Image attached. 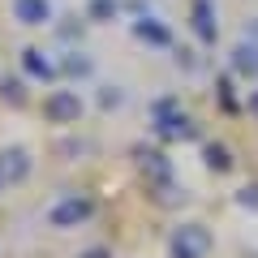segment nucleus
<instances>
[{"instance_id":"nucleus-1","label":"nucleus","mask_w":258,"mask_h":258,"mask_svg":"<svg viewBox=\"0 0 258 258\" xmlns=\"http://www.w3.org/2000/svg\"><path fill=\"white\" fill-rule=\"evenodd\" d=\"M168 249H172V258H207L211 254V232L203 224H181L168 241Z\"/></svg>"},{"instance_id":"nucleus-2","label":"nucleus","mask_w":258,"mask_h":258,"mask_svg":"<svg viewBox=\"0 0 258 258\" xmlns=\"http://www.w3.org/2000/svg\"><path fill=\"white\" fill-rule=\"evenodd\" d=\"M91 215H95L91 198H82V194H64L60 203L47 211V224H52V228H78V224H86Z\"/></svg>"},{"instance_id":"nucleus-3","label":"nucleus","mask_w":258,"mask_h":258,"mask_svg":"<svg viewBox=\"0 0 258 258\" xmlns=\"http://www.w3.org/2000/svg\"><path fill=\"white\" fill-rule=\"evenodd\" d=\"M155 134H159V138H189V134H194L189 116L181 112L176 99H159L155 103Z\"/></svg>"},{"instance_id":"nucleus-4","label":"nucleus","mask_w":258,"mask_h":258,"mask_svg":"<svg viewBox=\"0 0 258 258\" xmlns=\"http://www.w3.org/2000/svg\"><path fill=\"white\" fill-rule=\"evenodd\" d=\"M43 116L52 120V125H74V120L82 116V99H78V91H52L43 99Z\"/></svg>"},{"instance_id":"nucleus-5","label":"nucleus","mask_w":258,"mask_h":258,"mask_svg":"<svg viewBox=\"0 0 258 258\" xmlns=\"http://www.w3.org/2000/svg\"><path fill=\"white\" fill-rule=\"evenodd\" d=\"M13 18L22 26H43L52 22V0H13Z\"/></svg>"},{"instance_id":"nucleus-6","label":"nucleus","mask_w":258,"mask_h":258,"mask_svg":"<svg viewBox=\"0 0 258 258\" xmlns=\"http://www.w3.org/2000/svg\"><path fill=\"white\" fill-rule=\"evenodd\" d=\"M26 172H30V155L22 147L0 151V181H26Z\"/></svg>"},{"instance_id":"nucleus-7","label":"nucleus","mask_w":258,"mask_h":258,"mask_svg":"<svg viewBox=\"0 0 258 258\" xmlns=\"http://www.w3.org/2000/svg\"><path fill=\"white\" fill-rule=\"evenodd\" d=\"M134 35L142 39V43H151V47H168L172 43V35H168V26L159 18H142V22H134Z\"/></svg>"},{"instance_id":"nucleus-8","label":"nucleus","mask_w":258,"mask_h":258,"mask_svg":"<svg viewBox=\"0 0 258 258\" xmlns=\"http://www.w3.org/2000/svg\"><path fill=\"white\" fill-rule=\"evenodd\" d=\"M22 69H26L30 78H43V82H52V78H56V64L47 60L39 47H26V52H22Z\"/></svg>"},{"instance_id":"nucleus-9","label":"nucleus","mask_w":258,"mask_h":258,"mask_svg":"<svg viewBox=\"0 0 258 258\" xmlns=\"http://www.w3.org/2000/svg\"><path fill=\"white\" fill-rule=\"evenodd\" d=\"M232 69L241 78H258V43H237L232 47Z\"/></svg>"},{"instance_id":"nucleus-10","label":"nucleus","mask_w":258,"mask_h":258,"mask_svg":"<svg viewBox=\"0 0 258 258\" xmlns=\"http://www.w3.org/2000/svg\"><path fill=\"white\" fill-rule=\"evenodd\" d=\"M194 35L203 43H215V13H211V0H198L194 5Z\"/></svg>"},{"instance_id":"nucleus-11","label":"nucleus","mask_w":258,"mask_h":258,"mask_svg":"<svg viewBox=\"0 0 258 258\" xmlns=\"http://www.w3.org/2000/svg\"><path fill=\"white\" fill-rule=\"evenodd\" d=\"M138 164H142V172H147L151 181L168 185V159L159 155V151H138Z\"/></svg>"},{"instance_id":"nucleus-12","label":"nucleus","mask_w":258,"mask_h":258,"mask_svg":"<svg viewBox=\"0 0 258 258\" xmlns=\"http://www.w3.org/2000/svg\"><path fill=\"white\" fill-rule=\"evenodd\" d=\"M207 168H215V172H228L232 168V155H228V147H220V142H207Z\"/></svg>"},{"instance_id":"nucleus-13","label":"nucleus","mask_w":258,"mask_h":258,"mask_svg":"<svg viewBox=\"0 0 258 258\" xmlns=\"http://www.w3.org/2000/svg\"><path fill=\"white\" fill-rule=\"evenodd\" d=\"M116 9H120L116 0H91V18L95 22H112V18H116Z\"/></svg>"},{"instance_id":"nucleus-14","label":"nucleus","mask_w":258,"mask_h":258,"mask_svg":"<svg viewBox=\"0 0 258 258\" xmlns=\"http://www.w3.org/2000/svg\"><path fill=\"white\" fill-rule=\"evenodd\" d=\"M64 74H74V78H86V74H91V60H86V56H69V60H64Z\"/></svg>"},{"instance_id":"nucleus-15","label":"nucleus","mask_w":258,"mask_h":258,"mask_svg":"<svg viewBox=\"0 0 258 258\" xmlns=\"http://www.w3.org/2000/svg\"><path fill=\"white\" fill-rule=\"evenodd\" d=\"M120 99H125V95H120L116 86H103V95H99V103H103V108H120Z\"/></svg>"},{"instance_id":"nucleus-16","label":"nucleus","mask_w":258,"mask_h":258,"mask_svg":"<svg viewBox=\"0 0 258 258\" xmlns=\"http://www.w3.org/2000/svg\"><path fill=\"white\" fill-rule=\"evenodd\" d=\"M0 95H5V103H22V82H5Z\"/></svg>"},{"instance_id":"nucleus-17","label":"nucleus","mask_w":258,"mask_h":258,"mask_svg":"<svg viewBox=\"0 0 258 258\" xmlns=\"http://www.w3.org/2000/svg\"><path fill=\"white\" fill-rule=\"evenodd\" d=\"M237 203L241 207H258V185H245V189L237 194Z\"/></svg>"},{"instance_id":"nucleus-18","label":"nucleus","mask_w":258,"mask_h":258,"mask_svg":"<svg viewBox=\"0 0 258 258\" xmlns=\"http://www.w3.org/2000/svg\"><path fill=\"white\" fill-rule=\"evenodd\" d=\"M78 258H112V249H103V245H95V249H82Z\"/></svg>"},{"instance_id":"nucleus-19","label":"nucleus","mask_w":258,"mask_h":258,"mask_svg":"<svg viewBox=\"0 0 258 258\" xmlns=\"http://www.w3.org/2000/svg\"><path fill=\"white\" fill-rule=\"evenodd\" d=\"M249 112L258 116V91H249Z\"/></svg>"}]
</instances>
